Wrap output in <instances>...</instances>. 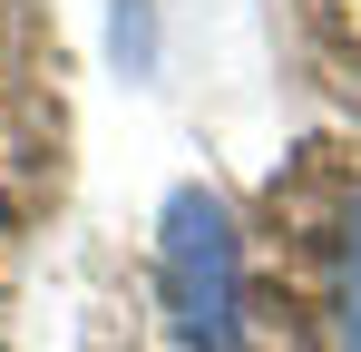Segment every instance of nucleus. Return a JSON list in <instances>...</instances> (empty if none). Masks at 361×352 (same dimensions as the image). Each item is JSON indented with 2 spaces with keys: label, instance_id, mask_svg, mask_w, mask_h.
Returning a JSON list of instances; mask_svg holds the SVG:
<instances>
[{
  "label": "nucleus",
  "instance_id": "7ed1b4c3",
  "mask_svg": "<svg viewBox=\"0 0 361 352\" xmlns=\"http://www.w3.org/2000/svg\"><path fill=\"white\" fill-rule=\"evenodd\" d=\"M118 59H127V78H147V69H157V30H147V0H118Z\"/></svg>",
  "mask_w": 361,
  "mask_h": 352
},
{
  "label": "nucleus",
  "instance_id": "f03ea898",
  "mask_svg": "<svg viewBox=\"0 0 361 352\" xmlns=\"http://www.w3.org/2000/svg\"><path fill=\"white\" fill-rule=\"evenodd\" d=\"M332 333H342V352H361V196H352V216H342V274H332Z\"/></svg>",
  "mask_w": 361,
  "mask_h": 352
},
{
  "label": "nucleus",
  "instance_id": "f257e3e1",
  "mask_svg": "<svg viewBox=\"0 0 361 352\" xmlns=\"http://www.w3.org/2000/svg\"><path fill=\"white\" fill-rule=\"evenodd\" d=\"M157 303L185 352H244V235L215 186H166L157 206Z\"/></svg>",
  "mask_w": 361,
  "mask_h": 352
}]
</instances>
